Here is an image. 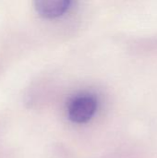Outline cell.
Returning a JSON list of instances; mask_svg holds the SVG:
<instances>
[{
  "label": "cell",
  "mask_w": 157,
  "mask_h": 158,
  "mask_svg": "<svg viewBox=\"0 0 157 158\" xmlns=\"http://www.w3.org/2000/svg\"><path fill=\"white\" fill-rule=\"evenodd\" d=\"M71 0H34L36 11L43 18L55 19L67 12Z\"/></svg>",
  "instance_id": "2"
},
{
  "label": "cell",
  "mask_w": 157,
  "mask_h": 158,
  "mask_svg": "<svg viewBox=\"0 0 157 158\" xmlns=\"http://www.w3.org/2000/svg\"><path fill=\"white\" fill-rule=\"evenodd\" d=\"M97 109L96 99L92 95H80L72 100L68 107V117L76 123L89 121Z\"/></svg>",
  "instance_id": "1"
}]
</instances>
